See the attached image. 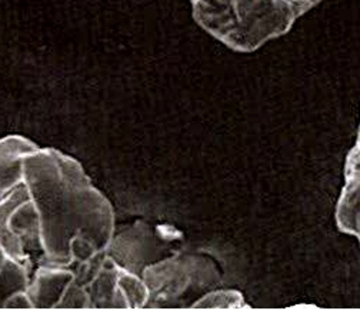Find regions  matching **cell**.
<instances>
[{
  "label": "cell",
  "instance_id": "6da1fadb",
  "mask_svg": "<svg viewBox=\"0 0 360 310\" xmlns=\"http://www.w3.org/2000/svg\"><path fill=\"white\" fill-rule=\"evenodd\" d=\"M23 179L39 217L43 266L75 271L105 252L113 207L77 160L34 145L23 157Z\"/></svg>",
  "mask_w": 360,
  "mask_h": 310
},
{
  "label": "cell",
  "instance_id": "7a4b0ae2",
  "mask_svg": "<svg viewBox=\"0 0 360 310\" xmlns=\"http://www.w3.org/2000/svg\"><path fill=\"white\" fill-rule=\"evenodd\" d=\"M195 20L236 52L250 53L288 33L313 8L307 0H191Z\"/></svg>",
  "mask_w": 360,
  "mask_h": 310
},
{
  "label": "cell",
  "instance_id": "52a82bcc",
  "mask_svg": "<svg viewBox=\"0 0 360 310\" xmlns=\"http://www.w3.org/2000/svg\"><path fill=\"white\" fill-rule=\"evenodd\" d=\"M346 183L336 209L338 226L360 242V156L350 150L346 162Z\"/></svg>",
  "mask_w": 360,
  "mask_h": 310
},
{
  "label": "cell",
  "instance_id": "9c48e42d",
  "mask_svg": "<svg viewBox=\"0 0 360 310\" xmlns=\"http://www.w3.org/2000/svg\"><path fill=\"white\" fill-rule=\"evenodd\" d=\"M354 150H356V153L360 156V129H359V138H357V142H356V145H354V148H353Z\"/></svg>",
  "mask_w": 360,
  "mask_h": 310
},
{
  "label": "cell",
  "instance_id": "277c9868",
  "mask_svg": "<svg viewBox=\"0 0 360 310\" xmlns=\"http://www.w3.org/2000/svg\"><path fill=\"white\" fill-rule=\"evenodd\" d=\"M203 271L205 260L188 253H176L152 263L142 275L149 293L146 307L185 306V299L198 292Z\"/></svg>",
  "mask_w": 360,
  "mask_h": 310
},
{
  "label": "cell",
  "instance_id": "3957f363",
  "mask_svg": "<svg viewBox=\"0 0 360 310\" xmlns=\"http://www.w3.org/2000/svg\"><path fill=\"white\" fill-rule=\"evenodd\" d=\"M90 309H145L149 293L143 279L119 266L105 252L75 269Z\"/></svg>",
  "mask_w": 360,
  "mask_h": 310
},
{
  "label": "cell",
  "instance_id": "ba28073f",
  "mask_svg": "<svg viewBox=\"0 0 360 310\" xmlns=\"http://www.w3.org/2000/svg\"><path fill=\"white\" fill-rule=\"evenodd\" d=\"M192 309H250L239 290L219 289L202 295Z\"/></svg>",
  "mask_w": 360,
  "mask_h": 310
},
{
  "label": "cell",
  "instance_id": "30bf717a",
  "mask_svg": "<svg viewBox=\"0 0 360 310\" xmlns=\"http://www.w3.org/2000/svg\"><path fill=\"white\" fill-rule=\"evenodd\" d=\"M307 2H309V4H311L313 6H316V5L321 2V0H307Z\"/></svg>",
  "mask_w": 360,
  "mask_h": 310
},
{
  "label": "cell",
  "instance_id": "8992f818",
  "mask_svg": "<svg viewBox=\"0 0 360 310\" xmlns=\"http://www.w3.org/2000/svg\"><path fill=\"white\" fill-rule=\"evenodd\" d=\"M75 279L76 273L70 268L39 266L26 289L33 309H59Z\"/></svg>",
  "mask_w": 360,
  "mask_h": 310
},
{
  "label": "cell",
  "instance_id": "5b68a950",
  "mask_svg": "<svg viewBox=\"0 0 360 310\" xmlns=\"http://www.w3.org/2000/svg\"><path fill=\"white\" fill-rule=\"evenodd\" d=\"M162 250L163 245L150 226L138 221L133 228L113 235L105 253L123 269L142 278L148 266L163 259Z\"/></svg>",
  "mask_w": 360,
  "mask_h": 310
}]
</instances>
